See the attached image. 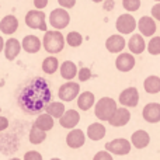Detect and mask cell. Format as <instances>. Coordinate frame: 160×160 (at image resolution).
<instances>
[{
	"label": "cell",
	"mask_w": 160,
	"mask_h": 160,
	"mask_svg": "<svg viewBox=\"0 0 160 160\" xmlns=\"http://www.w3.org/2000/svg\"><path fill=\"white\" fill-rule=\"evenodd\" d=\"M51 100V90L44 79L35 78L24 86L18 96V104L27 114H37L45 110Z\"/></svg>",
	"instance_id": "obj_1"
},
{
	"label": "cell",
	"mask_w": 160,
	"mask_h": 160,
	"mask_svg": "<svg viewBox=\"0 0 160 160\" xmlns=\"http://www.w3.org/2000/svg\"><path fill=\"white\" fill-rule=\"evenodd\" d=\"M42 45L44 49L48 53L53 55V53H59L63 51L65 47V37L61 32V30H52V31H45V35L42 38Z\"/></svg>",
	"instance_id": "obj_2"
},
{
	"label": "cell",
	"mask_w": 160,
	"mask_h": 160,
	"mask_svg": "<svg viewBox=\"0 0 160 160\" xmlns=\"http://www.w3.org/2000/svg\"><path fill=\"white\" fill-rule=\"evenodd\" d=\"M117 102L111 97H102L94 104V114L100 121H108L117 111Z\"/></svg>",
	"instance_id": "obj_3"
},
{
	"label": "cell",
	"mask_w": 160,
	"mask_h": 160,
	"mask_svg": "<svg viewBox=\"0 0 160 160\" xmlns=\"http://www.w3.org/2000/svg\"><path fill=\"white\" fill-rule=\"evenodd\" d=\"M25 24L27 27L32 28V30L39 31H48L47 30V20H45V13L42 10H30L25 14Z\"/></svg>",
	"instance_id": "obj_4"
},
{
	"label": "cell",
	"mask_w": 160,
	"mask_h": 160,
	"mask_svg": "<svg viewBox=\"0 0 160 160\" xmlns=\"http://www.w3.org/2000/svg\"><path fill=\"white\" fill-rule=\"evenodd\" d=\"M49 22L55 30H63L70 22V14L63 7L53 8L49 14Z\"/></svg>",
	"instance_id": "obj_5"
},
{
	"label": "cell",
	"mask_w": 160,
	"mask_h": 160,
	"mask_svg": "<svg viewBox=\"0 0 160 160\" xmlns=\"http://www.w3.org/2000/svg\"><path fill=\"white\" fill-rule=\"evenodd\" d=\"M138 27V22H136L135 17L129 13H125V14H121V16L117 18L115 21V28L119 34L122 35H127V34H132L133 31L136 30Z\"/></svg>",
	"instance_id": "obj_6"
},
{
	"label": "cell",
	"mask_w": 160,
	"mask_h": 160,
	"mask_svg": "<svg viewBox=\"0 0 160 160\" xmlns=\"http://www.w3.org/2000/svg\"><path fill=\"white\" fill-rule=\"evenodd\" d=\"M131 148H132V143L124 138H117L114 141H110L105 143V149L108 152L112 153V155H118V156L128 155L131 152Z\"/></svg>",
	"instance_id": "obj_7"
},
{
	"label": "cell",
	"mask_w": 160,
	"mask_h": 160,
	"mask_svg": "<svg viewBox=\"0 0 160 160\" xmlns=\"http://www.w3.org/2000/svg\"><path fill=\"white\" fill-rule=\"evenodd\" d=\"M80 94V84L75 82H68L65 84H62L58 90V97L65 102H69L73 101L76 97H79Z\"/></svg>",
	"instance_id": "obj_8"
},
{
	"label": "cell",
	"mask_w": 160,
	"mask_h": 160,
	"mask_svg": "<svg viewBox=\"0 0 160 160\" xmlns=\"http://www.w3.org/2000/svg\"><path fill=\"white\" fill-rule=\"evenodd\" d=\"M119 102H121V105H124V107H136L139 102V91L136 87H128L125 88V90L121 91V94H119L118 97Z\"/></svg>",
	"instance_id": "obj_9"
},
{
	"label": "cell",
	"mask_w": 160,
	"mask_h": 160,
	"mask_svg": "<svg viewBox=\"0 0 160 160\" xmlns=\"http://www.w3.org/2000/svg\"><path fill=\"white\" fill-rule=\"evenodd\" d=\"M135 56L132 52H121L115 59V68L119 72L127 73L135 68Z\"/></svg>",
	"instance_id": "obj_10"
},
{
	"label": "cell",
	"mask_w": 160,
	"mask_h": 160,
	"mask_svg": "<svg viewBox=\"0 0 160 160\" xmlns=\"http://www.w3.org/2000/svg\"><path fill=\"white\" fill-rule=\"evenodd\" d=\"M129 121H131V112L127 107L117 108V111L114 112V115L108 119V122H110L111 127H115V128L125 127Z\"/></svg>",
	"instance_id": "obj_11"
},
{
	"label": "cell",
	"mask_w": 160,
	"mask_h": 160,
	"mask_svg": "<svg viewBox=\"0 0 160 160\" xmlns=\"http://www.w3.org/2000/svg\"><path fill=\"white\" fill-rule=\"evenodd\" d=\"M142 117L149 124H158L160 122V104L159 102H149L143 107Z\"/></svg>",
	"instance_id": "obj_12"
},
{
	"label": "cell",
	"mask_w": 160,
	"mask_h": 160,
	"mask_svg": "<svg viewBox=\"0 0 160 160\" xmlns=\"http://www.w3.org/2000/svg\"><path fill=\"white\" fill-rule=\"evenodd\" d=\"M125 45H127V41L122 37V34L110 35L107 38V41H105V48L111 53H121V51H124Z\"/></svg>",
	"instance_id": "obj_13"
},
{
	"label": "cell",
	"mask_w": 160,
	"mask_h": 160,
	"mask_svg": "<svg viewBox=\"0 0 160 160\" xmlns=\"http://www.w3.org/2000/svg\"><path fill=\"white\" fill-rule=\"evenodd\" d=\"M138 30L143 37H153L156 32V30H158L155 18H153V17H149V16L141 17L138 21Z\"/></svg>",
	"instance_id": "obj_14"
},
{
	"label": "cell",
	"mask_w": 160,
	"mask_h": 160,
	"mask_svg": "<svg viewBox=\"0 0 160 160\" xmlns=\"http://www.w3.org/2000/svg\"><path fill=\"white\" fill-rule=\"evenodd\" d=\"M80 122V114L76 110H66L65 114L59 118V124L65 129H73Z\"/></svg>",
	"instance_id": "obj_15"
},
{
	"label": "cell",
	"mask_w": 160,
	"mask_h": 160,
	"mask_svg": "<svg viewBox=\"0 0 160 160\" xmlns=\"http://www.w3.org/2000/svg\"><path fill=\"white\" fill-rule=\"evenodd\" d=\"M86 143V135L82 129H72L66 135V145L70 149H79Z\"/></svg>",
	"instance_id": "obj_16"
},
{
	"label": "cell",
	"mask_w": 160,
	"mask_h": 160,
	"mask_svg": "<svg viewBox=\"0 0 160 160\" xmlns=\"http://www.w3.org/2000/svg\"><path fill=\"white\" fill-rule=\"evenodd\" d=\"M22 49V45L20 44V41L17 38H10L6 41V45H4V56L7 61H14V59L18 56L20 51Z\"/></svg>",
	"instance_id": "obj_17"
},
{
	"label": "cell",
	"mask_w": 160,
	"mask_h": 160,
	"mask_svg": "<svg viewBox=\"0 0 160 160\" xmlns=\"http://www.w3.org/2000/svg\"><path fill=\"white\" fill-rule=\"evenodd\" d=\"M18 30V20H17L16 16L13 14H8V16H4L0 21V31L6 35H13L16 31Z\"/></svg>",
	"instance_id": "obj_18"
},
{
	"label": "cell",
	"mask_w": 160,
	"mask_h": 160,
	"mask_svg": "<svg viewBox=\"0 0 160 160\" xmlns=\"http://www.w3.org/2000/svg\"><path fill=\"white\" fill-rule=\"evenodd\" d=\"M131 143H132V146H135L136 149H145V148L150 143L149 133L143 129L135 131V132L132 133V136H131Z\"/></svg>",
	"instance_id": "obj_19"
},
{
	"label": "cell",
	"mask_w": 160,
	"mask_h": 160,
	"mask_svg": "<svg viewBox=\"0 0 160 160\" xmlns=\"http://www.w3.org/2000/svg\"><path fill=\"white\" fill-rule=\"evenodd\" d=\"M128 48L133 55H141L146 49V42L143 39V35L142 34H133L128 41Z\"/></svg>",
	"instance_id": "obj_20"
},
{
	"label": "cell",
	"mask_w": 160,
	"mask_h": 160,
	"mask_svg": "<svg viewBox=\"0 0 160 160\" xmlns=\"http://www.w3.org/2000/svg\"><path fill=\"white\" fill-rule=\"evenodd\" d=\"M22 49L28 53H37L42 47L41 39L38 38L37 35H25L21 41Z\"/></svg>",
	"instance_id": "obj_21"
},
{
	"label": "cell",
	"mask_w": 160,
	"mask_h": 160,
	"mask_svg": "<svg viewBox=\"0 0 160 160\" xmlns=\"http://www.w3.org/2000/svg\"><path fill=\"white\" fill-rule=\"evenodd\" d=\"M105 127L100 122H93V124L88 125L87 128V138L90 141H101L102 138L105 136Z\"/></svg>",
	"instance_id": "obj_22"
},
{
	"label": "cell",
	"mask_w": 160,
	"mask_h": 160,
	"mask_svg": "<svg viewBox=\"0 0 160 160\" xmlns=\"http://www.w3.org/2000/svg\"><path fill=\"white\" fill-rule=\"evenodd\" d=\"M96 104V97L91 91H83L78 97V107L82 111H88Z\"/></svg>",
	"instance_id": "obj_23"
},
{
	"label": "cell",
	"mask_w": 160,
	"mask_h": 160,
	"mask_svg": "<svg viewBox=\"0 0 160 160\" xmlns=\"http://www.w3.org/2000/svg\"><path fill=\"white\" fill-rule=\"evenodd\" d=\"M59 70H61V76L65 80L75 79L76 75L79 73V69L76 68V63H75V62H72V61L63 62V63L61 65V68H59Z\"/></svg>",
	"instance_id": "obj_24"
},
{
	"label": "cell",
	"mask_w": 160,
	"mask_h": 160,
	"mask_svg": "<svg viewBox=\"0 0 160 160\" xmlns=\"http://www.w3.org/2000/svg\"><path fill=\"white\" fill-rule=\"evenodd\" d=\"M34 125H37L39 129H44V131L48 132V131H51L53 128L55 121H53L52 115H49L48 112H45V114H39V115L37 117L35 121H34Z\"/></svg>",
	"instance_id": "obj_25"
},
{
	"label": "cell",
	"mask_w": 160,
	"mask_h": 160,
	"mask_svg": "<svg viewBox=\"0 0 160 160\" xmlns=\"http://www.w3.org/2000/svg\"><path fill=\"white\" fill-rule=\"evenodd\" d=\"M143 88L148 94L160 93V78L159 76H148L143 82Z\"/></svg>",
	"instance_id": "obj_26"
},
{
	"label": "cell",
	"mask_w": 160,
	"mask_h": 160,
	"mask_svg": "<svg viewBox=\"0 0 160 160\" xmlns=\"http://www.w3.org/2000/svg\"><path fill=\"white\" fill-rule=\"evenodd\" d=\"M47 139V131L44 129H39L37 125L32 124L30 131V142L32 145H41L42 142Z\"/></svg>",
	"instance_id": "obj_27"
},
{
	"label": "cell",
	"mask_w": 160,
	"mask_h": 160,
	"mask_svg": "<svg viewBox=\"0 0 160 160\" xmlns=\"http://www.w3.org/2000/svg\"><path fill=\"white\" fill-rule=\"evenodd\" d=\"M45 111H47L49 115H52L53 118H61L62 115L65 114V104L61 101H53L49 102V104L45 107Z\"/></svg>",
	"instance_id": "obj_28"
},
{
	"label": "cell",
	"mask_w": 160,
	"mask_h": 160,
	"mask_svg": "<svg viewBox=\"0 0 160 160\" xmlns=\"http://www.w3.org/2000/svg\"><path fill=\"white\" fill-rule=\"evenodd\" d=\"M59 68H61L59 66V61L55 56H48L42 62V72L47 73V75H53Z\"/></svg>",
	"instance_id": "obj_29"
},
{
	"label": "cell",
	"mask_w": 160,
	"mask_h": 160,
	"mask_svg": "<svg viewBox=\"0 0 160 160\" xmlns=\"http://www.w3.org/2000/svg\"><path fill=\"white\" fill-rule=\"evenodd\" d=\"M66 44L72 48H78L83 44V35L78 31H70L66 35Z\"/></svg>",
	"instance_id": "obj_30"
},
{
	"label": "cell",
	"mask_w": 160,
	"mask_h": 160,
	"mask_svg": "<svg viewBox=\"0 0 160 160\" xmlns=\"http://www.w3.org/2000/svg\"><path fill=\"white\" fill-rule=\"evenodd\" d=\"M148 52L150 55H160V37H153L148 44Z\"/></svg>",
	"instance_id": "obj_31"
},
{
	"label": "cell",
	"mask_w": 160,
	"mask_h": 160,
	"mask_svg": "<svg viewBox=\"0 0 160 160\" xmlns=\"http://www.w3.org/2000/svg\"><path fill=\"white\" fill-rule=\"evenodd\" d=\"M122 7L129 13L138 11L141 8V0H122Z\"/></svg>",
	"instance_id": "obj_32"
},
{
	"label": "cell",
	"mask_w": 160,
	"mask_h": 160,
	"mask_svg": "<svg viewBox=\"0 0 160 160\" xmlns=\"http://www.w3.org/2000/svg\"><path fill=\"white\" fill-rule=\"evenodd\" d=\"M78 78L80 82H87V80L91 79V70L88 68H82V69H79Z\"/></svg>",
	"instance_id": "obj_33"
},
{
	"label": "cell",
	"mask_w": 160,
	"mask_h": 160,
	"mask_svg": "<svg viewBox=\"0 0 160 160\" xmlns=\"http://www.w3.org/2000/svg\"><path fill=\"white\" fill-rule=\"evenodd\" d=\"M93 160H114V159H112V153H110L105 149V150H101V152H97L94 155Z\"/></svg>",
	"instance_id": "obj_34"
},
{
	"label": "cell",
	"mask_w": 160,
	"mask_h": 160,
	"mask_svg": "<svg viewBox=\"0 0 160 160\" xmlns=\"http://www.w3.org/2000/svg\"><path fill=\"white\" fill-rule=\"evenodd\" d=\"M22 160H42V155L37 150H30L24 155V159Z\"/></svg>",
	"instance_id": "obj_35"
},
{
	"label": "cell",
	"mask_w": 160,
	"mask_h": 160,
	"mask_svg": "<svg viewBox=\"0 0 160 160\" xmlns=\"http://www.w3.org/2000/svg\"><path fill=\"white\" fill-rule=\"evenodd\" d=\"M58 3L63 8H72V7H75L76 0H58Z\"/></svg>",
	"instance_id": "obj_36"
},
{
	"label": "cell",
	"mask_w": 160,
	"mask_h": 160,
	"mask_svg": "<svg viewBox=\"0 0 160 160\" xmlns=\"http://www.w3.org/2000/svg\"><path fill=\"white\" fill-rule=\"evenodd\" d=\"M150 13H152V17H153V18L158 20V21H160V2H158L155 6H153V7H152V11H150Z\"/></svg>",
	"instance_id": "obj_37"
},
{
	"label": "cell",
	"mask_w": 160,
	"mask_h": 160,
	"mask_svg": "<svg viewBox=\"0 0 160 160\" xmlns=\"http://www.w3.org/2000/svg\"><path fill=\"white\" fill-rule=\"evenodd\" d=\"M34 6H35V8H38V10H44L48 6V0H34Z\"/></svg>",
	"instance_id": "obj_38"
},
{
	"label": "cell",
	"mask_w": 160,
	"mask_h": 160,
	"mask_svg": "<svg viewBox=\"0 0 160 160\" xmlns=\"http://www.w3.org/2000/svg\"><path fill=\"white\" fill-rule=\"evenodd\" d=\"M8 128V119L6 117H0V132Z\"/></svg>",
	"instance_id": "obj_39"
},
{
	"label": "cell",
	"mask_w": 160,
	"mask_h": 160,
	"mask_svg": "<svg viewBox=\"0 0 160 160\" xmlns=\"http://www.w3.org/2000/svg\"><path fill=\"white\" fill-rule=\"evenodd\" d=\"M4 45H6V42H4V39L0 37V52H3L4 51Z\"/></svg>",
	"instance_id": "obj_40"
},
{
	"label": "cell",
	"mask_w": 160,
	"mask_h": 160,
	"mask_svg": "<svg viewBox=\"0 0 160 160\" xmlns=\"http://www.w3.org/2000/svg\"><path fill=\"white\" fill-rule=\"evenodd\" d=\"M112 7H114V2H112V0H110V2L105 3V8H107V10H108V8H112Z\"/></svg>",
	"instance_id": "obj_41"
},
{
	"label": "cell",
	"mask_w": 160,
	"mask_h": 160,
	"mask_svg": "<svg viewBox=\"0 0 160 160\" xmlns=\"http://www.w3.org/2000/svg\"><path fill=\"white\" fill-rule=\"evenodd\" d=\"M91 2H94V3H101V2H104V0H91Z\"/></svg>",
	"instance_id": "obj_42"
},
{
	"label": "cell",
	"mask_w": 160,
	"mask_h": 160,
	"mask_svg": "<svg viewBox=\"0 0 160 160\" xmlns=\"http://www.w3.org/2000/svg\"><path fill=\"white\" fill-rule=\"evenodd\" d=\"M51 160H62V159H59V158H53V159H51Z\"/></svg>",
	"instance_id": "obj_43"
},
{
	"label": "cell",
	"mask_w": 160,
	"mask_h": 160,
	"mask_svg": "<svg viewBox=\"0 0 160 160\" xmlns=\"http://www.w3.org/2000/svg\"><path fill=\"white\" fill-rule=\"evenodd\" d=\"M10 160H21V159H17V158H13V159H10Z\"/></svg>",
	"instance_id": "obj_44"
},
{
	"label": "cell",
	"mask_w": 160,
	"mask_h": 160,
	"mask_svg": "<svg viewBox=\"0 0 160 160\" xmlns=\"http://www.w3.org/2000/svg\"><path fill=\"white\" fill-rule=\"evenodd\" d=\"M155 2H160V0H155Z\"/></svg>",
	"instance_id": "obj_45"
}]
</instances>
